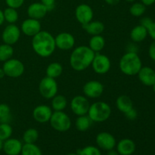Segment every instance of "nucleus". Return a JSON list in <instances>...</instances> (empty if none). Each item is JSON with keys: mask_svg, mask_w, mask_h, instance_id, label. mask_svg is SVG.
<instances>
[{"mask_svg": "<svg viewBox=\"0 0 155 155\" xmlns=\"http://www.w3.org/2000/svg\"><path fill=\"white\" fill-rule=\"evenodd\" d=\"M31 44L35 53L42 58L50 57L56 48L54 37L45 30H41L33 36Z\"/></svg>", "mask_w": 155, "mask_h": 155, "instance_id": "obj_1", "label": "nucleus"}, {"mask_svg": "<svg viewBox=\"0 0 155 155\" xmlns=\"http://www.w3.org/2000/svg\"><path fill=\"white\" fill-rule=\"evenodd\" d=\"M95 53L86 45H80L73 50L70 57V64L76 71L87 69L93 61Z\"/></svg>", "mask_w": 155, "mask_h": 155, "instance_id": "obj_2", "label": "nucleus"}, {"mask_svg": "<svg viewBox=\"0 0 155 155\" xmlns=\"http://www.w3.org/2000/svg\"><path fill=\"white\" fill-rule=\"evenodd\" d=\"M120 70L127 76L137 75L142 68V62L135 51H128L122 56L119 62Z\"/></svg>", "mask_w": 155, "mask_h": 155, "instance_id": "obj_3", "label": "nucleus"}, {"mask_svg": "<svg viewBox=\"0 0 155 155\" xmlns=\"http://www.w3.org/2000/svg\"><path fill=\"white\" fill-rule=\"evenodd\" d=\"M87 114L92 122L103 123L110 117L111 107L104 101H96L90 104Z\"/></svg>", "mask_w": 155, "mask_h": 155, "instance_id": "obj_4", "label": "nucleus"}, {"mask_svg": "<svg viewBox=\"0 0 155 155\" xmlns=\"http://www.w3.org/2000/svg\"><path fill=\"white\" fill-rule=\"evenodd\" d=\"M50 125L54 130L60 133L68 131L71 127V120L65 112L54 111L49 120Z\"/></svg>", "mask_w": 155, "mask_h": 155, "instance_id": "obj_5", "label": "nucleus"}, {"mask_svg": "<svg viewBox=\"0 0 155 155\" xmlns=\"http://www.w3.org/2000/svg\"><path fill=\"white\" fill-rule=\"evenodd\" d=\"M57 81L55 79L45 77L41 80L39 84V92L40 95L45 99H51L58 94Z\"/></svg>", "mask_w": 155, "mask_h": 155, "instance_id": "obj_6", "label": "nucleus"}, {"mask_svg": "<svg viewBox=\"0 0 155 155\" xmlns=\"http://www.w3.org/2000/svg\"><path fill=\"white\" fill-rule=\"evenodd\" d=\"M2 69L7 77L11 78H18L23 75L25 68L21 61L12 58L4 62Z\"/></svg>", "mask_w": 155, "mask_h": 155, "instance_id": "obj_7", "label": "nucleus"}, {"mask_svg": "<svg viewBox=\"0 0 155 155\" xmlns=\"http://www.w3.org/2000/svg\"><path fill=\"white\" fill-rule=\"evenodd\" d=\"M91 66L96 74L102 75V74H107L110 71L111 63H110V58L107 55L100 54L98 52L95 53Z\"/></svg>", "mask_w": 155, "mask_h": 155, "instance_id": "obj_8", "label": "nucleus"}, {"mask_svg": "<svg viewBox=\"0 0 155 155\" xmlns=\"http://www.w3.org/2000/svg\"><path fill=\"white\" fill-rule=\"evenodd\" d=\"M90 104L87 97L83 95H77L74 97L71 102V109L77 116L86 115L89 111Z\"/></svg>", "mask_w": 155, "mask_h": 155, "instance_id": "obj_9", "label": "nucleus"}, {"mask_svg": "<svg viewBox=\"0 0 155 155\" xmlns=\"http://www.w3.org/2000/svg\"><path fill=\"white\" fill-rule=\"evenodd\" d=\"M21 28L15 24H9L2 31V39L4 43L13 45L18 42L21 37Z\"/></svg>", "mask_w": 155, "mask_h": 155, "instance_id": "obj_10", "label": "nucleus"}, {"mask_svg": "<svg viewBox=\"0 0 155 155\" xmlns=\"http://www.w3.org/2000/svg\"><path fill=\"white\" fill-rule=\"evenodd\" d=\"M85 96L89 98H98L104 92V86L98 80H90L85 83L83 88Z\"/></svg>", "mask_w": 155, "mask_h": 155, "instance_id": "obj_11", "label": "nucleus"}, {"mask_svg": "<svg viewBox=\"0 0 155 155\" xmlns=\"http://www.w3.org/2000/svg\"><path fill=\"white\" fill-rule=\"evenodd\" d=\"M94 12L91 6L87 4H80L76 8L75 17L80 24L82 25L88 24L92 21Z\"/></svg>", "mask_w": 155, "mask_h": 155, "instance_id": "obj_12", "label": "nucleus"}, {"mask_svg": "<svg viewBox=\"0 0 155 155\" xmlns=\"http://www.w3.org/2000/svg\"><path fill=\"white\" fill-rule=\"evenodd\" d=\"M56 48L63 51L72 49L75 45V38L71 33L63 32L54 37Z\"/></svg>", "mask_w": 155, "mask_h": 155, "instance_id": "obj_13", "label": "nucleus"}, {"mask_svg": "<svg viewBox=\"0 0 155 155\" xmlns=\"http://www.w3.org/2000/svg\"><path fill=\"white\" fill-rule=\"evenodd\" d=\"M21 30L25 36L33 37L42 30V25L39 20L29 18L23 21Z\"/></svg>", "mask_w": 155, "mask_h": 155, "instance_id": "obj_14", "label": "nucleus"}, {"mask_svg": "<svg viewBox=\"0 0 155 155\" xmlns=\"http://www.w3.org/2000/svg\"><path fill=\"white\" fill-rule=\"evenodd\" d=\"M96 144L98 148L104 151H109L114 148L117 142L114 136L107 132H101L96 136Z\"/></svg>", "mask_w": 155, "mask_h": 155, "instance_id": "obj_15", "label": "nucleus"}, {"mask_svg": "<svg viewBox=\"0 0 155 155\" xmlns=\"http://www.w3.org/2000/svg\"><path fill=\"white\" fill-rule=\"evenodd\" d=\"M53 111L51 107L45 104L38 105L33 109V117L39 124H45L49 122Z\"/></svg>", "mask_w": 155, "mask_h": 155, "instance_id": "obj_16", "label": "nucleus"}, {"mask_svg": "<svg viewBox=\"0 0 155 155\" xmlns=\"http://www.w3.org/2000/svg\"><path fill=\"white\" fill-rule=\"evenodd\" d=\"M23 144L20 140L14 138H9L4 141L3 151L6 155H19L22 150Z\"/></svg>", "mask_w": 155, "mask_h": 155, "instance_id": "obj_17", "label": "nucleus"}, {"mask_svg": "<svg viewBox=\"0 0 155 155\" xmlns=\"http://www.w3.org/2000/svg\"><path fill=\"white\" fill-rule=\"evenodd\" d=\"M47 8L41 2L32 3L27 8V15L29 18L33 19H42L48 13Z\"/></svg>", "mask_w": 155, "mask_h": 155, "instance_id": "obj_18", "label": "nucleus"}, {"mask_svg": "<svg viewBox=\"0 0 155 155\" xmlns=\"http://www.w3.org/2000/svg\"><path fill=\"white\" fill-rule=\"evenodd\" d=\"M141 83L146 86H152L155 83V71L150 67H142L138 73Z\"/></svg>", "mask_w": 155, "mask_h": 155, "instance_id": "obj_19", "label": "nucleus"}, {"mask_svg": "<svg viewBox=\"0 0 155 155\" xmlns=\"http://www.w3.org/2000/svg\"><path fill=\"white\" fill-rule=\"evenodd\" d=\"M120 155H132L136 151V144L130 139H123L116 145Z\"/></svg>", "mask_w": 155, "mask_h": 155, "instance_id": "obj_20", "label": "nucleus"}, {"mask_svg": "<svg viewBox=\"0 0 155 155\" xmlns=\"http://www.w3.org/2000/svg\"><path fill=\"white\" fill-rule=\"evenodd\" d=\"M82 27L83 30L91 36L101 35L104 30V24L99 21H92L85 25H82Z\"/></svg>", "mask_w": 155, "mask_h": 155, "instance_id": "obj_21", "label": "nucleus"}, {"mask_svg": "<svg viewBox=\"0 0 155 155\" xmlns=\"http://www.w3.org/2000/svg\"><path fill=\"white\" fill-rule=\"evenodd\" d=\"M116 106L120 111L126 114L133 108V103L130 97L126 95H122L117 98Z\"/></svg>", "mask_w": 155, "mask_h": 155, "instance_id": "obj_22", "label": "nucleus"}, {"mask_svg": "<svg viewBox=\"0 0 155 155\" xmlns=\"http://www.w3.org/2000/svg\"><path fill=\"white\" fill-rule=\"evenodd\" d=\"M148 36L147 29L142 24L136 26L130 32V38L134 42H141L145 40Z\"/></svg>", "mask_w": 155, "mask_h": 155, "instance_id": "obj_23", "label": "nucleus"}, {"mask_svg": "<svg viewBox=\"0 0 155 155\" xmlns=\"http://www.w3.org/2000/svg\"><path fill=\"white\" fill-rule=\"evenodd\" d=\"M105 46V39L101 35L92 36L89 41V47L95 53H98L104 49Z\"/></svg>", "mask_w": 155, "mask_h": 155, "instance_id": "obj_24", "label": "nucleus"}, {"mask_svg": "<svg viewBox=\"0 0 155 155\" xmlns=\"http://www.w3.org/2000/svg\"><path fill=\"white\" fill-rule=\"evenodd\" d=\"M68 100L63 95H56L51 98V109L54 111H63L67 107Z\"/></svg>", "mask_w": 155, "mask_h": 155, "instance_id": "obj_25", "label": "nucleus"}, {"mask_svg": "<svg viewBox=\"0 0 155 155\" xmlns=\"http://www.w3.org/2000/svg\"><path fill=\"white\" fill-rule=\"evenodd\" d=\"M92 123V120L89 118L88 114L77 116V118L75 122L76 128L80 132H86L90 128Z\"/></svg>", "mask_w": 155, "mask_h": 155, "instance_id": "obj_26", "label": "nucleus"}, {"mask_svg": "<svg viewBox=\"0 0 155 155\" xmlns=\"http://www.w3.org/2000/svg\"><path fill=\"white\" fill-rule=\"evenodd\" d=\"M45 72L47 77L56 79L61 75L63 72V67L58 62H52L48 65Z\"/></svg>", "mask_w": 155, "mask_h": 155, "instance_id": "obj_27", "label": "nucleus"}, {"mask_svg": "<svg viewBox=\"0 0 155 155\" xmlns=\"http://www.w3.org/2000/svg\"><path fill=\"white\" fill-rule=\"evenodd\" d=\"M14 54V48L12 45L3 43L0 45V61L5 62L12 58Z\"/></svg>", "mask_w": 155, "mask_h": 155, "instance_id": "obj_28", "label": "nucleus"}, {"mask_svg": "<svg viewBox=\"0 0 155 155\" xmlns=\"http://www.w3.org/2000/svg\"><path fill=\"white\" fill-rule=\"evenodd\" d=\"M21 155H42L40 148L35 143H25L23 145Z\"/></svg>", "mask_w": 155, "mask_h": 155, "instance_id": "obj_29", "label": "nucleus"}, {"mask_svg": "<svg viewBox=\"0 0 155 155\" xmlns=\"http://www.w3.org/2000/svg\"><path fill=\"white\" fill-rule=\"evenodd\" d=\"M38 139H39V133L34 128L28 129L23 134V140L24 143H36Z\"/></svg>", "mask_w": 155, "mask_h": 155, "instance_id": "obj_30", "label": "nucleus"}, {"mask_svg": "<svg viewBox=\"0 0 155 155\" xmlns=\"http://www.w3.org/2000/svg\"><path fill=\"white\" fill-rule=\"evenodd\" d=\"M4 14L5 21L8 22V24H15L18 20V12L17 9L13 8L8 7L3 11Z\"/></svg>", "mask_w": 155, "mask_h": 155, "instance_id": "obj_31", "label": "nucleus"}, {"mask_svg": "<svg viewBox=\"0 0 155 155\" xmlns=\"http://www.w3.org/2000/svg\"><path fill=\"white\" fill-rule=\"evenodd\" d=\"M147 29L148 35L155 41V21L150 18H143L141 20V24Z\"/></svg>", "mask_w": 155, "mask_h": 155, "instance_id": "obj_32", "label": "nucleus"}, {"mask_svg": "<svg viewBox=\"0 0 155 155\" xmlns=\"http://www.w3.org/2000/svg\"><path fill=\"white\" fill-rule=\"evenodd\" d=\"M12 120L11 108L8 104H0V123L9 124Z\"/></svg>", "mask_w": 155, "mask_h": 155, "instance_id": "obj_33", "label": "nucleus"}, {"mask_svg": "<svg viewBox=\"0 0 155 155\" xmlns=\"http://www.w3.org/2000/svg\"><path fill=\"white\" fill-rule=\"evenodd\" d=\"M13 129L10 124L7 123H0V139L2 141H5L11 138Z\"/></svg>", "mask_w": 155, "mask_h": 155, "instance_id": "obj_34", "label": "nucleus"}, {"mask_svg": "<svg viewBox=\"0 0 155 155\" xmlns=\"http://www.w3.org/2000/svg\"><path fill=\"white\" fill-rule=\"evenodd\" d=\"M146 6L142 2H135L130 6V13L134 17H141L145 14Z\"/></svg>", "mask_w": 155, "mask_h": 155, "instance_id": "obj_35", "label": "nucleus"}, {"mask_svg": "<svg viewBox=\"0 0 155 155\" xmlns=\"http://www.w3.org/2000/svg\"><path fill=\"white\" fill-rule=\"evenodd\" d=\"M77 154L79 155H101L99 148L93 145H89L78 150Z\"/></svg>", "mask_w": 155, "mask_h": 155, "instance_id": "obj_36", "label": "nucleus"}, {"mask_svg": "<svg viewBox=\"0 0 155 155\" xmlns=\"http://www.w3.org/2000/svg\"><path fill=\"white\" fill-rule=\"evenodd\" d=\"M8 7L18 9L24 5V0H5Z\"/></svg>", "mask_w": 155, "mask_h": 155, "instance_id": "obj_37", "label": "nucleus"}, {"mask_svg": "<svg viewBox=\"0 0 155 155\" xmlns=\"http://www.w3.org/2000/svg\"><path fill=\"white\" fill-rule=\"evenodd\" d=\"M56 0H40V2L47 8L48 12L53 10L54 8Z\"/></svg>", "mask_w": 155, "mask_h": 155, "instance_id": "obj_38", "label": "nucleus"}, {"mask_svg": "<svg viewBox=\"0 0 155 155\" xmlns=\"http://www.w3.org/2000/svg\"><path fill=\"white\" fill-rule=\"evenodd\" d=\"M124 114L127 117V119L130 120H135L138 117V113L137 111H136V109H134V107L132 108L131 110H130V111L127 112V113Z\"/></svg>", "mask_w": 155, "mask_h": 155, "instance_id": "obj_39", "label": "nucleus"}, {"mask_svg": "<svg viewBox=\"0 0 155 155\" xmlns=\"http://www.w3.org/2000/svg\"><path fill=\"white\" fill-rule=\"evenodd\" d=\"M148 54L149 57L152 61H155V41L150 45L149 49H148Z\"/></svg>", "mask_w": 155, "mask_h": 155, "instance_id": "obj_40", "label": "nucleus"}, {"mask_svg": "<svg viewBox=\"0 0 155 155\" xmlns=\"http://www.w3.org/2000/svg\"><path fill=\"white\" fill-rule=\"evenodd\" d=\"M141 2L143 3L145 6H151L155 3V0H141Z\"/></svg>", "mask_w": 155, "mask_h": 155, "instance_id": "obj_41", "label": "nucleus"}, {"mask_svg": "<svg viewBox=\"0 0 155 155\" xmlns=\"http://www.w3.org/2000/svg\"><path fill=\"white\" fill-rule=\"evenodd\" d=\"M104 2L110 5H116L120 2V0H104Z\"/></svg>", "mask_w": 155, "mask_h": 155, "instance_id": "obj_42", "label": "nucleus"}, {"mask_svg": "<svg viewBox=\"0 0 155 155\" xmlns=\"http://www.w3.org/2000/svg\"><path fill=\"white\" fill-rule=\"evenodd\" d=\"M5 22L4 18V14H3V11L0 9V26L2 25Z\"/></svg>", "mask_w": 155, "mask_h": 155, "instance_id": "obj_43", "label": "nucleus"}, {"mask_svg": "<svg viewBox=\"0 0 155 155\" xmlns=\"http://www.w3.org/2000/svg\"><path fill=\"white\" fill-rule=\"evenodd\" d=\"M107 155H120V154H119V153L117 152V150L111 149V150H109V151H107Z\"/></svg>", "mask_w": 155, "mask_h": 155, "instance_id": "obj_44", "label": "nucleus"}, {"mask_svg": "<svg viewBox=\"0 0 155 155\" xmlns=\"http://www.w3.org/2000/svg\"><path fill=\"white\" fill-rule=\"evenodd\" d=\"M5 77V72H4V71H3L2 68H0V80H1V79L4 78Z\"/></svg>", "mask_w": 155, "mask_h": 155, "instance_id": "obj_45", "label": "nucleus"}, {"mask_svg": "<svg viewBox=\"0 0 155 155\" xmlns=\"http://www.w3.org/2000/svg\"><path fill=\"white\" fill-rule=\"evenodd\" d=\"M3 144H4V141L0 139V151L3 149Z\"/></svg>", "mask_w": 155, "mask_h": 155, "instance_id": "obj_46", "label": "nucleus"}, {"mask_svg": "<svg viewBox=\"0 0 155 155\" xmlns=\"http://www.w3.org/2000/svg\"><path fill=\"white\" fill-rule=\"evenodd\" d=\"M67 155H79L77 153H70V154H67Z\"/></svg>", "mask_w": 155, "mask_h": 155, "instance_id": "obj_47", "label": "nucleus"}, {"mask_svg": "<svg viewBox=\"0 0 155 155\" xmlns=\"http://www.w3.org/2000/svg\"><path fill=\"white\" fill-rule=\"evenodd\" d=\"M127 2H135L136 0H126Z\"/></svg>", "mask_w": 155, "mask_h": 155, "instance_id": "obj_48", "label": "nucleus"}, {"mask_svg": "<svg viewBox=\"0 0 155 155\" xmlns=\"http://www.w3.org/2000/svg\"><path fill=\"white\" fill-rule=\"evenodd\" d=\"M152 88H153V91H154V92L155 93V83L152 86Z\"/></svg>", "mask_w": 155, "mask_h": 155, "instance_id": "obj_49", "label": "nucleus"}]
</instances>
